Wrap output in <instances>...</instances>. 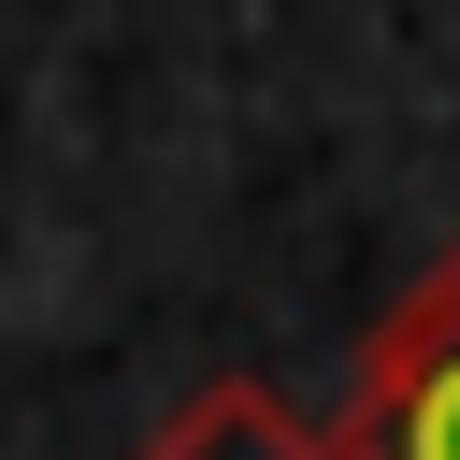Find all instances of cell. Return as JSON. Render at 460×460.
Instances as JSON below:
<instances>
[{"label": "cell", "mask_w": 460, "mask_h": 460, "mask_svg": "<svg viewBox=\"0 0 460 460\" xmlns=\"http://www.w3.org/2000/svg\"><path fill=\"white\" fill-rule=\"evenodd\" d=\"M331 446H345V460H460V244L374 316L359 402H345Z\"/></svg>", "instance_id": "6da1fadb"}, {"label": "cell", "mask_w": 460, "mask_h": 460, "mask_svg": "<svg viewBox=\"0 0 460 460\" xmlns=\"http://www.w3.org/2000/svg\"><path fill=\"white\" fill-rule=\"evenodd\" d=\"M129 460H345V446H331L273 374H216V388H187Z\"/></svg>", "instance_id": "7a4b0ae2"}]
</instances>
